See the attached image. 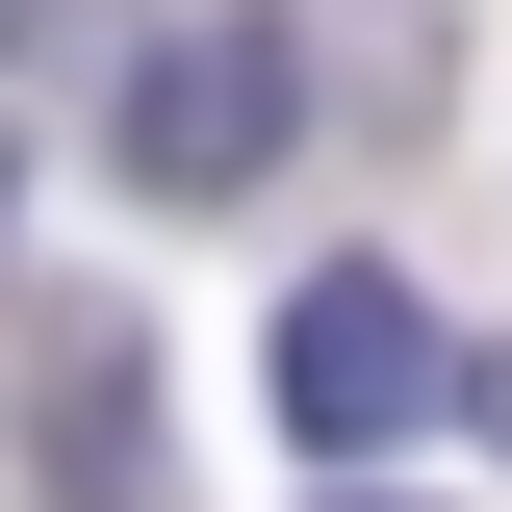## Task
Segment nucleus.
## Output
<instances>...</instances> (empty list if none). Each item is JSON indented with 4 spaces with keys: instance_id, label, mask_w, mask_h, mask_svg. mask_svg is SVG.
Returning <instances> with one entry per match:
<instances>
[{
    "instance_id": "obj_1",
    "label": "nucleus",
    "mask_w": 512,
    "mask_h": 512,
    "mask_svg": "<svg viewBox=\"0 0 512 512\" xmlns=\"http://www.w3.org/2000/svg\"><path fill=\"white\" fill-rule=\"evenodd\" d=\"M256 384H282V436H308V461H384V436H436L487 359L436 333V282H410V256H308V282H282V359H256Z\"/></svg>"
},
{
    "instance_id": "obj_2",
    "label": "nucleus",
    "mask_w": 512,
    "mask_h": 512,
    "mask_svg": "<svg viewBox=\"0 0 512 512\" xmlns=\"http://www.w3.org/2000/svg\"><path fill=\"white\" fill-rule=\"evenodd\" d=\"M282 128H308V52H282L256 0H205V26H154V52H128L103 154H128L154 205H231V180H282Z\"/></svg>"
},
{
    "instance_id": "obj_3",
    "label": "nucleus",
    "mask_w": 512,
    "mask_h": 512,
    "mask_svg": "<svg viewBox=\"0 0 512 512\" xmlns=\"http://www.w3.org/2000/svg\"><path fill=\"white\" fill-rule=\"evenodd\" d=\"M26 461H52V512H154V359H128L103 282L26 308Z\"/></svg>"
},
{
    "instance_id": "obj_4",
    "label": "nucleus",
    "mask_w": 512,
    "mask_h": 512,
    "mask_svg": "<svg viewBox=\"0 0 512 512\" xmlns=\"http://www.w3.org/2000/svg\"><path fill=\"white\" fill-rule=\"evenodd\" d=\"M461 410H487V436H512V359H487V384H461Z\"/></svg>"
},
{
    "instance_id": "obj_5",
    "label": "nucleus",
    "mask_w": 512,
    "mask_h": 512,
    "mask_svg": "<svg viewBox=\"0 0 512 512\" xmlns=\"http://www.w3.org/2000/svg\"><path fill=\"white\" fill-rule=\"evenodd\" d=\"M333 512H384V487H333Z\"/></svg>"
}]
</instances>
